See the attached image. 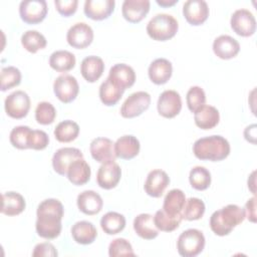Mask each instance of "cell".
Wrapping results in <instances>:
<instances>
[{"instance_id": "15", "label": "cell", "mask_w": 257, "mask_h": 257, "mask_svg": "<svg viewBox=\"0 0 257 257\" xmlns=\"http://www.w3.org/2000/svg\"><path fill=\"white\" fill-rule=\"evenodd\" d=\"M183 14L191 25H201L209 16V7L204 0H188L183 5Z\"/></svg>"}, {"instance_id": "20", "label": "cell", "mask_w": 257, "mask_h": 257, "mask_svg": "<svg viewBox=\"0 0 257 257\" xmlns=\"http://www.w3.org/2000/svg\"><path fill=\"white\" fill-rule=\"evenodd\" d=\"M114 5V0H86L83 11L92 20H103L113 12Z\"/></svg>"}, {"instance_id": "3", "label": "cell", "mask_w": 257, "mask_h": 257, "mask_svg": "<svg viewBox=\"0 0 257 257\" xmlns=\"http://www.w3.org/2000/svg\"><path fill=\"white\" fill-rule=\"evenodd\" d=\"M245 211L235 204H230L215 211L210 217L211 230L218 236H226L245 219Z\"/></svg>"}, {"instance_id": "23", "label": "cell", "mask_w": 257, "mask_h": 257, "mask_svg": "<svg viewBox=\"0 0 257 257\" xmlns=\"http://www.w3.org/2000/svg\"><path fill=\"white\" fill-rule=\"evenodd\" d=\"M140 149L141 145L139 140L132 135L122 136L114 143V153L116 158L123 160H131L137 157L140 153Z\"/></svg>"}, {"instance_id": "38", "label": "cell", "mask_w": 257, "mask_h": 257, "mask_svg": "<svg viewBox=\"0 0 257 257\" xmlns=\"http://www.w3.org/2000/svg\"><path fill=\"white\" fill-rule=\"evenodd\" d=\"M189 181L194 189L204 191L208 189L211 184V174L205 167L197 166L190 171Z\"/></svg>"}, {"instance_id": "32", "label": "cell", "mask_w": 257, "mask_h": 257, "mask_svg": "<svg viewBox=\"0 0 257 257\" xmlns=\"http://www.w3.org/2000/svg\"><path fill=\"white\" fill-rule=\"evenodd\" d=\"M76 59L73 53L67 50H56L49 57V65L58 72L71 70L75 65Z\"/></svg>"}, {"instance_id": "50", "label": "cell", "mask_w": 257, "mask_h": 257, "mask_svg": "<svg viewBox=\"0 0 257 257\" xmlns=\"http://www.w3.org/2000/svg\"><path fill=\"white\" fill-rule=\"evenodd\" d=\"M178 0H157V3L163 7H169L176 4Z\"/></svg>"}, {"instance_id": "49", "label": "cell", "mask_w": 257, "mask_h": 257, "mask_svg": "<svg viewBox=\"0 0 257 257\" xmlns=\"http://www.w3.org/2000/svg\"><path fill=\"white\" fill-rule=\"evenodd\" d=\"M244 137L248 142H251L252 144H255V138H256V124H251L247 126L244 131Z\"/></svg>"}, {"instance_id": "44", "label": "cell", "mask_w": 257, "mask_h": 257, "mask_svg": "<svg viewBox=\"0 0 257 257\" xmlns=\"http://www.w3.org/2000/svg\"><path fill=\"white\" fill-rule=\"evenodd\" d=\"M186 101L188 108L192 112H195L200 106L204 105L206 102V94L204 89L200 86L190 87L187 92Z\"/></svg>"}, {"instance_id": "29", "label": "cell", "mask_w": 257, "mask_h": 257, "mask_svg": "<svg viewBox=\"0 0 257 257\" xmlns=\"http://www.w3.org/2000/svg\"><path fill=\"white\" fill-rule=\"evenodd\" d=\"M25 207V199L21 194L16 192H6L2 194V214L7 216H16L22 213Z\"/></svg>"}, {"instance_id": "22", "label": "cell", "mask_w": 257, "mask_h": 257, "mask_svg": "<svg viewBox=\"0 0 257 257\" xmlns=\"http://www.w3.org/2000/svg\"><path fill=\"white\" fill-rule=\"evenodd\" d=\"M77 207L85 215H95L99 213L103 206V201L99 194L92 190H86L77 196Z\"/></svg>"}, {"instance_id": "31", "label": "cell", "mask_w": 257, "mask_h": 257, "mask_svg": "<svg viewBox=\"0 0 257 257\" xmlns=\"http://www.w3.org/2000/svg\"><path fill=\"white\" fill-rule=\"evenodd\" d=\"M185 203V193L180 189H173L169 191L164 199L163 210L170 216H182Z\"/></svg>"}, {"instance_id": "1", "label": "cell", "mask_w": 257, "mask_h": 257, "mask_svg": "<svg viewBox=\"0 0 257 257\" xmlns=\"http://www.w3.org/2000/svg\"><path fill=\"white\" fill-rule=\"evenodd\" d=\"M64 214L62 203L57 199L42 201L36 211L35 228L38 236L44 239H55L61 232V220Z\"/></svg>"}, {"instance_id": "7", "label": "cell", "mask_w": 257, "mask_h": 257, "mask_svg": "<svg viewBox=\"0 0 257 257\" xmlns=\"http://www.w3.org/2000/svg\"><path fill=\"white\" fill-rule=\"evenodd\" d=\"M151 104V95L147 91L132 93L122 103L120 114L125 118H133L142 114Z\"/></svg>"}, {"instance_id": "35", "label": "cell", "mask_w": 257, "mask_h": 257, "mask_svg": "<svg viewBox=\"0 0 257 257\" xmlns=\"http://www.w3.org/2000/svg\"><path fill=\"white\" fill-rule=\"evenodd\" d=\"M79 134V125L70 119L60 121L54 128L55 139L60 143H69L74 141Z\"/></svg>"}, {"instance_id": "19", "label": "cell", "mask_w": 257, "mask_h": 257, "mask_svg": "<svg viewBox=\"0 0 257 257\" xmlns=\"http://www.w3.org/2000/svg\"><path fill=\"white\" fill-rule=\"evenodd\" d=\"M150 6L149 0H124L121 6V13L128 22L138 23L149 13Z\"/></svg>"}, {"instance_id": "2", "label": "cell", "mask_w": 257, "mask_h": 257, "mask_svg": "<svg viewBox=\"0 0 257 257\" xmlns=\"http://www.w3.org/2000/svg\"><path fill=\"white\" fill-rule=\"evenodd\" d=\"M193 153L199 160L218 162L230 154V144L222 136L214 135L197 140L193 145Z\"/></svg>"}, {"instance_id": "25", "label": "cell", "mask_w": 257, "mask_h": 257, "mask_svg": "<svg viewBox=\"0 0 257 257\" xmlns=\"http://www.w3.org/2000/svg\"><path fill=\"white\" fill-rule=\"evenodd\" d=\"M194 120L198 127L202 130H211L218 124L220 114L215 106L204 104L194 112Z\"/></svg>"}, {"instance_id": "5", "label": "cell", "mask_w": 257, "mask_h": 257, "mask_svg": "<svg viewBox=\"0 0 257 257\" xmlns=\"http://www.w3.org/2000/svg\"><path fill=\"white\" fill-rule=\"evenodd\" d=\"M204 234L198 229H188L181 233L177 241L178 253L183 257H195L205 247Z\"/></svg>"}, {"instance_id": "24", "label": "cell", "mask_w": 257, "mask_h": 257, "mask_svg": "<svg viewBox=\"0 0 257 257\" xmlns=\"http://www.w3.org/2000/svg\"><path fill=\"white\" fill-rule=\"evenodd\" d=\"M173 66L171 61L166 58H157L149 66L148 74L155 84H164L172 76Z\"/></svg>"}, {"instance_id": "14", "label": "cell", "mask_w": 257, "mask_h": 257, "mask_svg": "<svg viewBox=\"0 0 257 257\" xmlns=\"http://www.w3.org/2000/svg\"><path fill=\"white\" fill-rule=\"evenodd\" d=\"M121 177V169L114 161L101 164L96 173V182L98 186L105 190L114 188Z\"/></svg>"}, {"instance_id": "9", "label": "cell", "mask_w": 257, "mask_h": 257, "mask_svg": "<svg viewBox=\"0 0 257 257\" xmlns=\"http://www.w3.org/2000/svg\"><path fill=\"white\" fill-rule=\"evenodd\" d=\"M53 91L60 101L68 103L76 98L79 91V85L74 76L70 74H62L54 80Z\"/></svg>"}, {"instance_id": "4", "label": "cell", "mask_w": 257, "mask_h": 257, "mask_svg": "<svg viewBox=\"0 0 257 257\" xmlns=\"http://www.w3.org/2000/svg\"><path fill=\"white\" fill-rule=\"evenodd\" d=\"M179 29L177 19L166 13L155 15L147 25V32L151 38L158 41H166L173 38Z\"/></svg>"}, {"instance_id": "26", "label": "cell", "mask_w": 257, "mask_h": 257, "mask_svg": "<svg viewBox=\"0 0 257 257\" xmlns=\"http://www.w3.org/2000/svg\"><path fill=\"white\" fill-rule=\"evenodd\" d=\"M104 70L103 60L95 55L86 56L80 64V72L83 78L88 82H94L102 75Z\"/></svg>"}, {"instance_id": "6", "label": "cell", "mask_w": 257, "mask_h": 257, "mask_svg": "<svg viewBox=\"0 0 257 257\" xmlns=\"http://www.w3.org/2000/svg\"><path fill=\"white\" fill-rule=\"evenodd\" d=\"M6 113L12 118H23L30 108V98L23 90H16L10 93L4 101Z\"/></svg>"}, {"instance_id": "37", "label": "cell", "mask_w": 257, "mask_h": 257, "mask_svg": "<svg viewBox=\"0 0 257 257\" xmlns=\"http://www.w3.org/2000/svg\"><path fill=\"white\" fill-rule=\"evenodd\" d=\"M183 220V216H170L163 209L158 210L154 216V222L159 231L172 232L176 230Z\"/></svg>"}, {"instance_id": "47", "label": "cell", "mask_w": 257, "mask_h": 257, "mask_svg": "<svg viewBox=\"0 0 257 257\" xmlns=\"http://www.w3.org/2000/svg\"><path fill=\"white\" fill-rule=\"evenodd\" d=\"M58 255L56 248L49 242L39 243L34 247L32 256L34 257H56Z\"/></svg>"}, {"instance_id": "43", "label": "cell", "mask_w": 257, "mask_h": 257, "mask_svg": "<svg viewBox=\"0 0 257 257\" xmlns=\"http://www.w3.org/2000/svg\"><path fill=\"white\" fill-rule=\"evenodd\" d=\"M108 255L116 256H135L132 244L124 238H116L112 240L108 246Z\"/></svg>"}, {"instance_id": "8", "label": "cell", "mask_w": 257, "mask_h": 257, "mask_svg": "<svg viewBox=\"0 0 257 257\" xmlns=\"http://www.w3.org/2000/svg\"><path fill=\"white\" fill-rule=\"evenodd\" d=\"M48 8L44 0H25L19 4L21 19L27 24H37L44 20Z\"/></svg>"}, {"instance_id": "45", "label": "cell", "mask_w": 257, "mask_h": 257, "mask_svg": "<svg viewBox=\"0 0 257 257\" xmlns=\"http://www.w3.org/2000/svg\"><path fill=\"white\" fill-rule=\"evenodd\" d=\"M48 135L40 130H32L28 139V148L33 150H43L48 146Z\"/></svg>"}, {"instance_id": "42", "label": "cell", "mask_w": 257, "mask_h": 257, "mask_svg": "<svg viewBox=\"0 0 257 257\" xmlns=\"http://www.w3.org/2000/svg\"><path fill=\"white\" fill-rule=\"evenodd\" d=\"M56 116L55 107L48 101H41L35 108V119L40 124H50Z\"/></svg>"}, {"instance_id": "46", "label": "cell", "mask_w": 257, "mask_h": 257, "mask_svg": "<svg viewBox=\"0 0 257 257\" xmlns=\"http://www.w3.org/2000/svg\"><path fill=\"white\" fill-rule=\"evenodd\" d=\"M56 10L64 17H68L75 13L78 5L77 0H55Z\"/></svg>"}, {"instance_id": "28", "label": "cell", "mask_w": 257, "mask_h": 257, "mask_svg": "<svg viewBox=\"0 0 257 257\" xmlns=\"http://www.w3.org/2000/svg\"><path fill=\"white\" fill-rule=\"evenodd\" d=\"M71 236L78 244H91L96 236L97 231L94 225L88 221H78L71 227Z\"/></svg>"}, {"instance_id": "17", "label": "cell", "mask_w": 257, "mask_h": 257, "mask_svg": "<svg viewBox=\"0 0 257 257\" xmlns=\"http://www.w3.org/2000/svg\"><path fill=\"white\" fill-rule=\"evenodd\" d=\"M107 78L116 86L125 90L134 85L136 72L132 66L125 63H116L110 67Z\"/></svg>"}, {"instance_id": "30", "label": "cell", "mask_w": 257, "mask_h": 257, "mask_svg": "<svg viewBox=\"0 0 257 257\" xmlns=\"http://www.w3.org/2000/svg\"><path fill=\"white\" fill-rule=\"evenodd\" d=\"M90 167L84 161V159H78L74 161L68 168L66 177L75 186H81L86 184L90 179Z\"/></svg>"}, {"instance_id": "27", "label": "cell", "mask_w": 257, "mask_h": 257, "mask_svg": "<svg viewBox=\"0 0 257 257\" xmlns=\"http://www.w3.org/2000/svg\"><path fill=\"white\" fill-rule=\"evenodd\" d=\"M134 230L138 236L146 240L155 239L159 235V229L154 222V216L143 213L138 215L134 220Z\"/></svg>"}, {"instance_id": "13", "label": "cell", "mask_w": 257, "mask_h": 257, "mask_svg": "<svg viewBox=\"0 0 257 257\" xmlns=\"http://www.w3.org/2000/svg\"><path fill=\"white\" fill-rule=\"evenodd\" d=\"M83 155L77 148H61L58 149L52 158V167L54 171L61 175L66 176L69 166L76 160L82 159Z\"/></svg>"}, {"instance_id": "11", "label": "cell", "mask_w": 257, "mask_h": 257, "mask_svg": "<svg viewBox=\"0 0 257 257\" xmlns=\"http://www.w3.org/2000/svg\"><path fill=\"white\" fill-rule=\"evenodd\" d=\"M158 112L167 118L178 115L182 109V98L179 92L173 89L164 90L158 99Z\"/></svg>"}, {"instance_id": "36", "label": "cell", "mask_w": 257, "mask_h": 257, "mask_svg": "<svg viewBox=\"0 0 257 257\" xmlns=\"http://www.w3.org/2000/svg\"><path fill=\"white\" fill-rule=\"evenodd\" d=\"M21 43L27 51L35 53L39 49H43L47 41L44 35L37 30H27L21 36Z\"/></svg>"}, {"instance_id": "21", "label": "cell", "mask_w": 257, "mask_h": 257, "mask_svg": "<svg viewBox=\"0 0 257 257\" xmlns=\"http://www.w3.org/2000/svg\"><path fill=\"white\" fill-rule=\"evenodd\" d=\"M213 51L221 59H231L239 53L240 44L230 35H220L213 42Z\"/></svg>"}, {"instance_id": "48", "label": "cell", "mask_w": 257, "mask_h": 257, "mask_svg": "<svg viewBox=\"0 0 257 257\" xmlns=\"http://www.w3.org/2000/svg\"><path fill=\"white\" fill-rule=\"evenodd\" d=\"M256 198L255 196L249 199L245 205V216L253 223L256 222Z\"/></svg>"}, {"instance_id": "41", "label": "cell", "mask_w": 257, "mask_h": 257, "mask_svg": "<svg viewBox=\"0 0 257 257\" xmlns=\"http://www.w3.org/2000/svg\"><path fill=\"white\" fill-rule=\"evenodd\" d=\"M31 128L27 125H18L12 128L10 132L9 140L14 148L19 150H25L28 148V139L31 133Z\"/></svg>"}, {"instance_id": "18", "label": "cell", "mask_w": 257, "mask_h": 257, "mask_svg": "<svg viewBox=\"0 0 257 257\" xmlns=\"http://www.w3.org/2000/svg\"><path fill=\"white\" fill-rule=\"evenodd\" d=\"M91 157L98 163H107L115 161L114 144L107 138H95L89 146Z\"/></svg>"}, {"instance_id": "12", "label": "cell", "mask_w": 257, "mask_h": 257, "mask_svg": "<svg viewBox=\"0 0 257 257\" xmlns=\"http://www.w3.org/2000/svg\"><path fill=\"white\" fill-rule=\"evenodd\" d=\"M66 40L70 46L77 49H83L92 42L93 30L88 24L77 22L68 29Z\"/></svg>"}, {"instance_id": "40", "label": "cell", "mask_w": 257, "mask_h": 257, "mask_svg": "<svg viewBox=\"0 0 257 257\" xmlns=\"http://www.w3.org/2000/svg\"><path fill=\"white\" fill-rule=\"evenodd\" d=\"M1 85L0 89L5 91L12 87H15L21 82V72L15 66H6L1 69Z\"/></svg>"}, {"instance_id": "39", "label": "cell", "mask_w": 257, "mask_h": 257, "mask_svg": "<svg viewBox=\"0 0 257 257\" xmlns=\"http://www.w3.org/2000/svg\"><path fill=\"white\" fill-rule=\"evenodd\" d=\"M205 204L199 198H189L186 200L184 209L182 211L183 219L188 221H195L199 220L203 217L205 213Z\"/></svg>"}, {"instance_id": "33", "label": "cell", "mask_w": 257, "mask_h": 257, "mask_svg": "<svg viewBox=\"0 0 257 257\" xmlns=\"http://www.w3.org/2000/svg\"><path fill=\"white\" fill-rule=\"evenodd\" d=\"M100 227L107 235H115L125 227V218L117 212H107L100 219Z\"/></svg>"}, {"instance_id": "10", "label": "cell", "mask_w": 257, "mask_h": 257, "mask_svg": "<svg viewBox=\"0 0 257 257\" xmlns=\"http://www.w3.org/2000/svg\"><path fill=\"white\" fill-rule=\"evenodd\" d=\"M231 28L233 31L243 37L254 34L256 30V20L254 15L248 9H237L231 16Z\"/></svg>"}, {"instance_id": "16", "label": "cell", "mask_w": 257, "mask_h": 257, "mask_svg": "<svg viewBox=\"0 0 257 257\" xmlns=\"http://www.w3.org/2000/svg\"><path fill=\"white\" fill-rule=\"evenodd\" d=\"M170 184L168 174L163 170L151 171L146 179L144 189L146 193L154 198H160Z\"/></svg>"}, {"instance_id": "34", "label": "cell", "mask_w": 257, "mask_h": 257, "mask_svg": "<svg viewBox=\"0 0 257 257\" xmlns=\"http://www.w3.org/2000/svg\"><path fill=\"white\" fill-rule=\"evenodd\" d=\"M123 91V89L106 78L99 86V98L101 102L107 106L114 105L121 98Z\"/></svg>"}]
</instances>
